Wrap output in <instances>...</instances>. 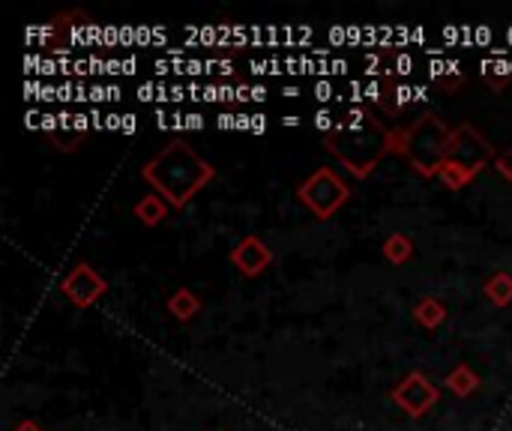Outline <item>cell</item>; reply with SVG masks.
Returning a JSON list of instances; mask_svg holds the SVG:
<instances>
[{
    "mask_svg": "<svg viewBox=\"0 0 512 431\" xmlns=\"http://www.w3.org/2000/svg\"><path fill=\"white\" fill-rule=\"evenodd\" d=\"M450 141L453 129L438 114H423L408 129H396V153H402L423 177H438L450 156Z\"/></svg>",
    "mask_w": 512,
    "mask_h": 431,
    "instance_id": "3957f363",
    "label": "cell"
},
{
    "mask_svg": "<svg viewBox=\"0 0 512 431\" xmlns=\"http://www.w3.org/2000/svg\"><path fill=\"white\" fill-rule=\"evenodd\" d=\"M135 219L144 225V228H156L165 216H168V201L165 198H159L156 192L153 195H144L138 204H135Z\"/></svg>",
    "mask_w": 512,
    "mask_h": 431,
    "instance_id": "30bf717a",
    "label": "cell"
},
{
    "mask_svg": "<svg viewBox=\"0 0 512 431\" xmlns=\"http://www.w3.org/2000/svg\"><path fill=\"white\" fill-rule=\"evenodd\" d=\"M168 312L177 318V321H192L198 312H201V297L198 294H192L189 288H177L171 297H168Z\"/></svg>",
    "mask_w": 512,
    "mask_h": 431,
    "instance_id": "4fadbf2b",
    "label": "cell"
},
{
    "mask_svg": "<svg viewBox=\"0 0 512 431\" xmlns=\"http://www.w3.org/2000/svg\"><path fill=\"white\" fill-rule=\"evenodd\" d=\"M393 402L411 417V420H420V417H426L435 405H438V399H441V393H438V387L423 375V372H411V375H405L396 387H393Z\"/></svg>",
    "mask_w": 512,
    "mask_h": 431,
    "instance_id": "8992f818",
    "label": "cell"
},
{
    "mask_svg": "<svg viewBox=\"0 0 512 431\" xmlns=\"http://www.w3.org/2000/svg\"><path fill=\"white\" fill-rule=\"evenodd\" d=\"M477 177V171H471V168H465V165H459V162H453V159H447L444 165H441V171H438V180L447 186V189H465L471 180Z\"/></svg>",
    "mask_w": 512,
    "mask_h": 431,
    "instance_id": "9a60e30c",
    "label": "cell"
},
{
    "mask_svg": "<svg viewBox=\"0 0 512 431\" xmlns=\"http://www.w3.org/2000/svg\"><path fill=\"white\" fill-rule=\"evenodd\" d=\"M495 156H498L495 147L489 144V138L477 126L462 123V126L453 129V141H450V156L447 159H453V162H459V165H465V168L480 174L489 162H495Z\"/></svg>",
    "mask_w": 512,
    "mask_h": 431,
    "instance_id": "5b68a950",
    "label": "cell"
},
{
    "mask_svg": "<svg viewBox=\"0 0 512 431\" xmlns=\"http://www.w3.org/2000/svg\"><path fill=\"white\" fill-rule=\"evenodd\" d=\"M60 291H63V297L75 306V309H90L105 291H108V282L90 267V264H75L66 276H63V282H60Z\"/></svg>",
    "mask_w": 512,
    "mask_h": 431,
    "instance_id": "52a82bcc",
    "label": "cell"
},
{
    "mask_svg": "<svg viewBox=\"0 0 512 431\" xmlns=\"http://www.w3.org/2000/svg\"><path fill=\"white\" fill-rule=\"evenodd\" d=\"M381 255L393 264V267H405L414 258V240L408 234H390L381 246Z\"/></svg>",
    "mask_w": 512,
    "mask_h": 431,
    "instance_id": "7c38bea8",
    "label": "cell"
},
{
    "mask_svg": "<svg viewBox=\"0 0 512 431\" xmlns=\"http://www.w3.org/2000/svg\"><path fill=\"white\" fill-rule=\"evenodd\" d=\"M447 390L456 396V399H471L477 390H480V375L468 366V363H462V366H456L450 375H447Z\"/></svg>",
    "mask_w": 512,
    "mask_h": 431,
    "instance_id": "9c48e42d",
    "label": "cell"
},
{
    "mask_svg": "<svg viewBox=\"0 0 512 431\" xmlns=\"http://www.w3.org/2000/svg\"><path fill=\"white\" fill-rule=\"evenodd\" d=\"M12 431H45V429H42V426H39L36 420H24L21 426H15Z\"/></svg>",
    "mask_w": 512,
    "mask_h": 431,
    "instance_id": "e0dca14e",
    "label": "cell"
},
{
    "mask_svg": "<svg viewBox=\"0 0 512 431\" xmlns=\"http://www.w3.org/2000/svg\"><path fill=\"white\" fill-rule=\"evenodd\" d=\"M495 171H498L507 183H512V150H501V153L495 156Z\"/></svg>",
    "mask_w": 512,
    "mask_h": 431,
    "instance_id": "2e32d148",
    "label": "cell"
},
{
    "mask_svg": "<svg viewBox=\"0 0 512 431\" xmlns=\"http://www.w3.org/2000/svg\"><path fill=\"white\" fill-rule=\"evenodd\" d=\"M447 306L438 300V297H423L417 306H414V321L426 330H438L444 321H447Z\"/></svg>",
    "mask_w": 512,
    "mask_h": 431,
    "instance_id": "8fae6325",
    "label": "cell"
},
{
    "mask_svg": "<svg viewBox=\"0 0 512 431\" xmlns=\"http://www.w3.org/2000/svg\"><path fill=\"white\" fill-rule=\"evenodd\" d=\"M324 144L354 177H369L381 156L396 153V129H384L375 114H363L351 129L327 132Z\"/></svg>",
    "mask_w": 512,
    "mask_h": 431,
    "instance_id": "7a4b0ae2",
    "label": "cell"
},
{
    "mask_svg": "<svg viewBox=\"0 0 512 431\" xmlns=\"http://www.w3.org/2000/svg\"><path fill=\"white\" fill-rule=\"evenodd\" d=\"M141 177L159 198L168 201V207L183 210L216 177V168L186 141H171L141 168Z\"/></svg>",
    "mask_w": 512,
    "mask_h": 431,
    "instance_id": "6da1fadb",
    "label": "cell"
},
{
    "mask_svg": "<svg viewBox=\"0 0 512 431\" xmlns=\"http://www.w3.org/2000/svg\"><path fill=\"white\" fill-rule=\"evenodd\" d=\"M297 198H300V204H303L312 216L330 219V216H336V213L348 204L351 189H348V183H345L333 168H318V171H312V174L297 186Z\"/></svg>",
    "mask_w": 512,
    "mask_h": 431,
    "instance_id": "277c9868",
    "label": "cell"
},
{
    "mask_svg": "<svg viewBox=\"0 0 512 431\" xmlns=\"http://www.w3.org/2000/svg\"><path fill=\"white\" fill-rule=\"evenodd\" d=\"M483 294L495 303V306H510L512 303V273L507 270H498V273H492L486 282H483Z\"/></svg>",
    "mask_w": 512,
    "mask_h": 431,
    "instance_id": "5bb4252c",
    "label": "cell"
},
{
    "mask_svg": "<svg viewBox=\"0 0 512 431\" xmlns=\"http://www.w3.org/2000/svg\"><path fill=\"white\" fill-rule=\"evenodd\" d=\"M231 264H234L246 279H255V276H261V273L273 264V252H270V246H267L261 237L249 234V237H243V240L231 249Z\"/></svg>",
    "mask_w": 512,
    "mask_h": 431,
    "instance_id": "ba28073f",
    "label": "cell"
}]
</instances>
